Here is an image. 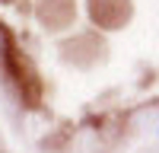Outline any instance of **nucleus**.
Returning <instances> with one entry per match:
<instances>
[]
</instances>
